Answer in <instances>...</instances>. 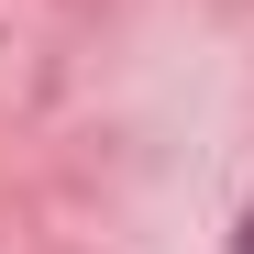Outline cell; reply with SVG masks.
<instances>
[{
    "label": "cell",
    "mask_w": 254,
    "mask_h": 254,
    "mask_svg": "<svg viewBox=\"0 0 254 254\" xmlns=\"http://www.w3.org/2000/svg\"><path fill=\"white\" fill-rule=\"evenodd\" d=\"M232 254H254V221H243V232H232Z\"/></svg>",
    "instance_id": "1"
}]
</instances>
